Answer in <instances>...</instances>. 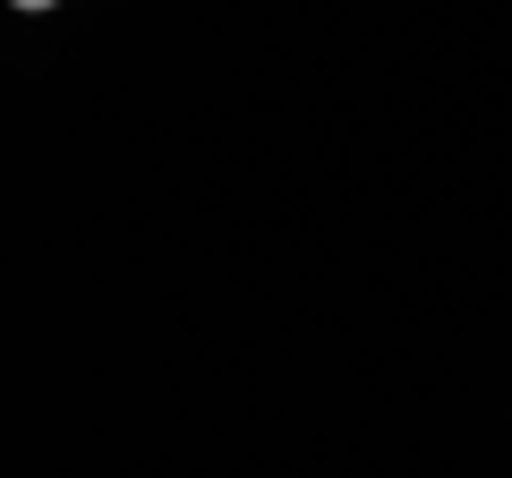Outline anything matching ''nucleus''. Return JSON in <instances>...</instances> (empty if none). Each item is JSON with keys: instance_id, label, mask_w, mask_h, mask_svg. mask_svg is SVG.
Instances as JSON below:
<instances>
[{"instance_id": "obj_1", "label": "nucleus", "mask_w": 512, "mask_h": 478, "mask_svg": "<svg viewBox=\"0 0 512 478\" xmlns=\"http://www.w3.org/2000/svg\"><path fill=\"white\" fill-rule=\"evenodd\" d=\"M9 9H60V0H9Z\"/></svg>"}]
</instances>
